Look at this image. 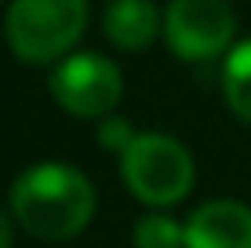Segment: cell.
Listing matches in <instances>:
<instances>
[{"label": "cell", "mask_w": 251, "mask_h": 248, "mask_svg": "<svg viewBox=\"0 0 251 248\" xmlns=\"http://www.w3.org/2000/svg\"><path fill=\"white\" fill-rule=\"evenodd\" d=\"M11 216L33 237L69 241L95 216V186L69 165H33L11 186Z\"/></svg>", "instance_id": "cell-1"}, {"label": "cell", "mask_w": 251, "mask_h": 248, "mask_svg": "<svg viewBox=\"0 0 251 248\" xmlns=\"http://www.w3.org/2000/svg\"><path fill=\"white\" fill-rule=\"evenodd\" d=\"M88 26V0H11L4 40L22 62H62Z\"/></svg>", "instance_id": "cell-2"}, {"label": "cell", "mask_w": 251, "mask_h": 248, "mask_svg": "<svg viewBox=\"0 0 251 248\" xmlns=\"http://www.w3.org/2000/svg\"><path fill=\"white\" fill-rule=\"evenodd\" d=\"M120 175L124 186L150 208L178 204L193 190V157L178 139L160 132H142L135 142L120 153Z\"/></svg>", "instance_id": "cell-3"}, {"label": "cell", "mask_w": 251, "mask_h": 248, "mask_svg": "<svg viewBox=\"0 0 251 248\" xmlns=\"http://www.w3.org/2000/svg\"><path fill=\"white\" fill-rule=\"evenodd\" d=\"M51 95L73 117H106L124 95V77L117 62L95 51H73L51 70Z\"/></svg>", "instance_id": "cell-4"}, {"label": "cell", "mask_w": 251, "mask_h": 248, "mask_svg": "<svg viewBox=\"0 0 251 248\" xmlns=\"http://www.w3.org/2000/svg\"><path fill=\"white\" fill-rule=\"evenodd\" d=\"M237 15L229 0H171L164 11L168 48L186 62H207L229 48Z\"/></svg>", "instance_id": "cell-5"}, {"label": "cell", "mask_w": 251, "mask_h": 248, "mask_svg": "<svg viewBox=\"0 0 251 248\" xmlns=\"http://www.w3.org/2000/svg\"><path fill=\"white\" fill-rule=\"evenodd\" d=\"M186 248H251V208L240 201H211L189 216Z\"/></svg>", "instance_id": "cell-6"}, {"label": "cell", "mask_w": 251, "mask_h": 248, "mask_svg": "<svg viewBox=\"0 0 251 248\" xmlns=\"http://www.w3.org/2000/svg\"><path fill=\"white\" fill-rule=\"evenodd\" d=\"M160 33V11L153 0H113L106 7V37L120 51H142Z\"/></svg>", "instance_id": "cell-7"}, {"label": "cell", "mask_w": 251, "mask_h": 248, "mask_svg": "<svg viewBox=\"0 0 251 248\" xmlns=\"http://www.w3.org/2000/svg\"><path fill=\"white\" fill-rule=\"evenodd\" d=\"M222 91L233 113L251 124V37L229 51L226 70H222Z\"/></svg>", "instance_id": "cell-8"}, {"label": "cell", "mask_w": 251, "mask_h": 248, "mask_svg": "<svg viewBox=\"0 0 251 248\" xmlns=\"http://www.w3.org/2000/svg\"><path fill=\"white\" fill-rule=\"evenodd\" d=\"M135 248H186V223L150 212L135 223Z\"/></svg>", "instance_id": "cell-9"}, {"label": "cell", "mask_w": 251, "mask_h": 248, "mask_svg": "<svg viewBox=\"0 0 251 248\" xmlns=\"http://www.w3.org/2000/svg\"><path fill=\"white\" fill-rule=\"evenodd\" d=\"M99 142H102L106 150H117V153H124V150L135 142V132H131V124H127V121L113 117V121H106V124L99 128Z\"/></svg>", "instance_id": "cell-10"}, {"label": "cell", "mask_w": 251, "mask_h": 248, "mask_svg": "<svg viewBox=\"0 0 251 248\" xmlns=\"http://www.w3.org/2000/svg\"><path fill=\"white\" fill-rule=\"evenodd\" d=\"M11 237H15V226H11V216L0 208V248H11Z\"/></svg>", "instance_id": "cell-11"}]
</instances>
